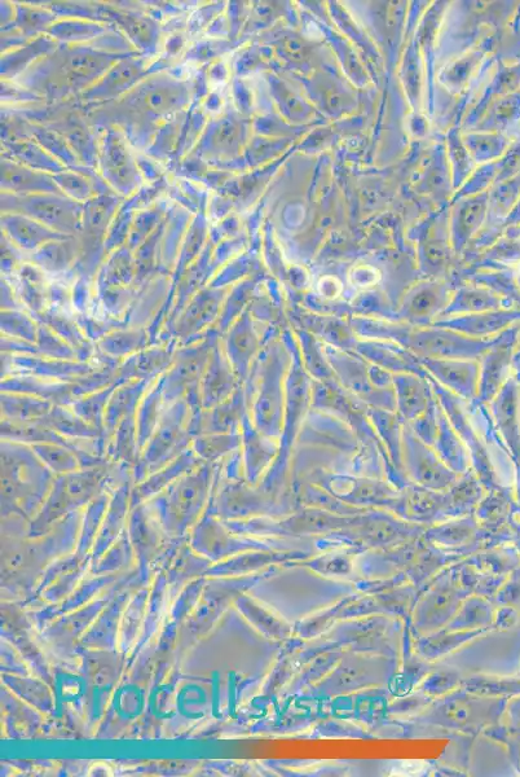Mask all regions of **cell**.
Masks as SVG:
<instances>
[{
	"mask_svg": "<svg viewBox=\"0 0 520 777\" xmlns=\"http://www.w3.org/2000/svg\"><path fill=\"white\" fill-rule=\"evenodd\" d=\"M363 335L394 338L403 348L413 351L418 359H478L497 340L475 338L445 327L390 326L360 323L354 327Z\"/></svg>",
	"mask_w": 520,
	"mask_h": 777,
	"instance_id": "1",
	"label": "cell"
},
{
	"mask_svg": "<svg viewBox=\"0 0 520 777\" xmlns=\"http://www.w3.org/2000/svg\"><path fill=\"white\" fill-rule=\"evenodd\" d=\"M2 212L26 215L66 236L74 234L83 225V205L56 193H3Z\"/></svg>",
	"mask_w": 520,
	"mask_h": 777,
	"instance_id": "2",
	"label": "cell"
},
{
	"mask_svg": "<svg viewBox=\"0 0 520 777\" xmlns=\"http://www.w3.org/2000/svg\"><path fill=\"white\" fill-rule=\"evenodd\" d=\"M189 96L187 83L167 76H154L143 79L125 96V102L136 111L166 117L187 107Z\"/></svg>",
	"mask_w": 520,
	"mask_h": 777,
	"instance_id": "3",
	"label": "cell"
},
{
	"mask_svg": "<svg viewBox=\"0 0 520 777\" xmlns=\"http://www.w3.org/2000/svg\"><path fill=\"white\" fill-rule=\"evenodd\" d=\"M60 76L65 89L87 91L122 59L118 54L98 51L90 47H74L60 56Z\"/></svg>",
	"mask_w": 520,
	"mask_h": 777,
	"instance_id": "4",
	"label": "cell"
},
{
	"mask_svg": "<svg viewBox=\"0 0 520 777\" xmlns=\"http://www.w3.org/2000/svg\"><path fill=\"white\" fill-rule=\"evenodd\" d=\"M404 454L409 473L421 485L443 489L456 480V472L443 462L438 452L412 432H405Z\"/></svg>",
	"mask_w": 520,
	"mask_h": 777,
	"instance_id": "5",
	"label": "cell"
},
{
	"mask_svg": "<svg viewBox=\"0 0 520 777\" xmlns=\"http://www.w3.org/2000/svg\"><path fill=\"white\" fill-rule=\"evenodd\" d=\"M101 173L114 190L129 195L138 188L140 175L125 140L114 130H109L103 142L100 157Z\"/></svg>",
	"mask_w": 520,
	"mask_h": 777,
	"instance_id": "6",
	"label": "cell"
},
{
	"mask_svg": "<svg viewBox=\"0 0 520 777\" xmlns=\"http://www.w3.org/2000/svg\"><path fill=\"white\" fill-rule=\"evenodd\" d=\"M420 362L445 388L465 399L478 397L480 366L477 359H420Z\"/></svg>",
	"mask_w": 520,
	"mask_h": 777,
	"instance_id": "7",
	"label": "cell"
},
{
	"mask_svg": "<svg viewBox=\"0 0 520 777\" xmlns=\"http://www.w3.org/2000/svg\"><path fill=\"white\" fill-rule=\"evenodd\" d=\"M145 67L143 61L135 57L123 56L113 68H110L103 78L90 90L85 92V99L91 102L120 98L129 94L143 81Z\"/></svg>",
	"mask_w": 520,
	"mask_h": 777,
	"instance_id": "8",
	"label": "cell"
},
{
	"mask_svg": "<svg viewBox=\"0 0 520 777\" xmlns=\"http://www.w3.org/2000/svg\"><path fill=\"white\" fill-rule=\"evenodd\" d=\"M2 190L3 193H12V195H33V193L64 195L57 187L52 174L30 169L20 162L11 160L2 161Z\"/></svg>",
	"mask_w": 520,
	"mask_h": 777,
	"instance_id": "9",
	"label": "cell"
},
{
	"mask_svg": "<svg viewBox=\"0 0 520 777\" xmlns=\"http://www.w3.org/2000/svg\"><path fill=\"white\" fill-rule=\"evenodd\" d=\"M395 388V407L405 419L420 421L429 416L431 398L429 386L416 373H399L392 379Z\"/></svg>",
	"mask_w": 520,
	"mask_h": 777,
	"instance_id": "10",
	"label": "cell"
},
{
	"mask_svg": "<svg viewBox=\"0 0 520 777\" xmlns=\"http://www.w3.org/2000/svg\"><path fill=\"white\" fill-rule=\"evenodd\" d=\"M2 228L13 243L24 249H37L68 239V236L51 230L35 219L17 213H3Z\"/></svg>",
	"mask_w": 520,
	"mask_h": 777,
	"instance_id": "11",
	"label": "cell"
},
{
	"mask_svg": "<svg viewBox=\"0 0 520 777\" xmlns=\"http://www.w3.org/2000/svg\"><path fill=\"white\" fill-rule=\"evenodd\" d=\"M444 309H448L447 293L438 285H426L407 298L403 306V318L412 326L425 327Z\"/></svg>",
	"mask_w": 520,
	"mask_h": 777,
	"instance_id": "12",
	"label": "cell"
},
{
	"mask_svg": "<svg viewBox=\"0 0 520 777\" xmlns=\"http://www.w3.org/2000/svg\"><path fill=\"white\" fill-rule=\"evenodd\" d=\"M242 140H244V126L232 118H223L209 127L202 140L201 151L209 157L229 160L239 153Z\"/></svg>",
	"mask_w": 520,
	"mask_h": 777,
	"instance_id": "13",
	"label": "cell"
},
{
	"mask_svg": "<svg viewBox=\"0 0 520 777\" xmlns=\"http://www.w3.org/2000/svg\"><path fill=\"white\" fill-rule=\"evenodd\" d=\"M509 346L495 345L484 354V363L480 367L479 394L484 401L491 399L501 388L510 353Z\"/></svg>",
	"mask_w": 520,
	"mask_h": 777,
	"instance_id": "14",
	"label": "cell"
},
{
	"mask_svg": "<svg viewBox=\"0 0 520 777\" xmlns=\"http://www.w3.org/2000/svg\"><path fill=\"white\" fill-rule=\"evenodd\" d=\"M56 42L50 35H39L32 42L26 43L13 50L11 54L4 55L2 59V76L15 77L16 74L29 67L39 57L47 56L55 51Z\"/></svg>",
	"mask_w": 520,
	"mask_h": 777,
	"instance_id": "15",
	"label": "cell"
},
{
	"mask_svg": "<svg viewBox=\"0 0 520 777\" xmlns=\"http://www.w3.org/2000/svg\"><path fill=\"white\" fill-rule=\"evenodd\" d=\"M434 441L436 442V446H438L436 452H438L440 458L443 459V462L447 464L453 472L465 469V451L462 449L460 438H458V434L455 433V430L449 427V424L443 415L436 416V434Z\"/></svg>",
	"mask_w": 520,
	"mask_h": 777,
	"instance_id": "16",
	"label": "cell"
},
{
	"mask_svg": "<svg viewBox=\"0 0 520 777\" xmlns=\"http://www.w3.org/2000/svg\"><path fill=\"white\" fill-rule=\"evenodd\" d=\"M10 149L13 157L20 160L17 162L28 166L30 169L44 171V173L48 174H56L65 170V166L57 161L39 143L35 144L30 142V140H21V142L10 144Z\"/></svg>",
	"mask_w": 520,
	"mask_h": 777,
	"instance_id": "17",
	"label": "cell"
},
{
	"mask_svg": "<svg viewBox=\"0 0 520 777\" xmlns=\"http://www.w3.org/2000/svg\"><path fill=\"white\" fill-rule=\"evenodd\" d=\"M107 32V26L96 21L82 20L78 17L56 21L48 30L50 37L64 42H88Z\"/></svg>",
	"mask_w": 520,
	"mask_h": 777,
	"instance_id": "18",
	"label": "cell"
},
{
	"mask_svg": "<svg viewBox=\"0 0 520 777\" xmlns=\"http://www.w3.org/2000/svg\"><path fill=\"white\" fill-rule=\"evenodd\" d=\"M116 16L117 23L125 29L131 41L143 50H153L158 38L157 25L152 20L141 16L122 15V13H113Z\"/></svg>",
	"mask_w": 520,
	"mask_h": 777,
	"instance_id": "19",
	"label": "cell"
},
{
	"mask_svg": "<svg viewBox=\"0 0 520 777\" xmlns=\"http://www.w3.org/2000/svg\"><path fill=\"white\" fill-rule=\"evenodd\" d=\"M17 28L25 37H37L42 32H48L57 21L56 13L42 8L19 6L16 13ZM39 37V35H38Z\"/></svg>",
	"mask_w": 520,
	"mask_h": 777,
	"instance_id": "20",
	"label": "cell"
},
{
	"mask_svg": "<svg viewBox=\"0 0 520 777\" xmlns=\"http://www.w3.org/2000/svg\"><path fill=\"white\" fill-rule=\"evenodd\" d=\"M52 177H54L60 191L79 204L87 203L96 197L94 186L85 175L79 174L77 171L63 170L60 173L52 174Z\"/></svg>",
	"mask_w": 520,
	"mask_h": 777,
	"instance_id": "21",
	"label": "cell"
},
{
	"mask_svg": "<svg viewBox=\"0 0 520 777\" xmlns=\"http://www.w3.org/2000/svg\"><path fill=\"white\" fill-rule=\"evenodd\" d=\"M479 706H475L474 702L466 701H452L444 705L439 710L440 717L439 722L447 724V726L455 727H469L478 723L479 714L477 715Z\"/></svg>",
	"mask_w": 520,
	"mask_h": 777,
	"instance_id": "22",
	"label": "cell"
},
{
	"mask_svg": "<svg viewBox=\"0 0 520 777\" xmlns=\"http://www.w3.org/2000/svg\"><path fill=\"white\" fill-rule=\"evenodd\" d=\"M116 206V200L109 196L94 197L87 201L83 206V225H87L92 231L101 230L116 212Z\"/></svg>",
	"mask_w": 520,
	"mask_h": 777,
	"instance_id": "23",
	"label": "cell"
},
{
	"mask_svg": "<svg viewBox=\"0 0 520 777\" xmlns=\"http://www.w3.org/2000/svg\"><path fill=\"white\" fill-rule=\"evenodd\" d=\"M38 143L46 149L48 153L56 158L57 161L65 164H74L72 149L66 146L65 140L60 136L50 133V131L39 130L37 134Z\"/></svg>",
	"mask_w": 520,
	"mask_h": 777,
	"instance_id": "24",
	"label": "cell"
},
{
	"mask_svg": "<svg viewBox=\"0 0 520 777\" xmlns=\"http://www.w3.org/2000/svg\"><path fill=\"white\" fill-rule=\"evenodd\" d=\"M496 309V298L483 293H465L458 301V311H469L470 314L486 313Z\"/></svg>",
	"mask_w": 520,
	"mask_h": 777,
	"instance_id": "25",
	"label": "cell"
},
{
	"mask_svg": "<svg viewBox=\"0 0 520 777\" xmlns=\"http://www.w3.org/2000/svg\"><path fill=\"white\" fill-rule=\"evenodd\" d=\"M282 50L294 61H301L306 56V47L298 38H285L282 41Z\"/></svg>",
	"mask_w": 520,
	"mask_h": 777,
	"instance_id": "26",
	"label": "cell"
},
{
	"mask_svg": "<svg viewBox=\"0 0 520 777\" xmlns=\"http://www.w3.org/2000/svg\"><path fill=\"white\" fill-rule=\"evenodd\" d=\"M426 257L431 263H434V265H440V263H443L445 257H447V253H445L442 245L433 244L427 247Z\"/></svg>",
	"mask_w": 520,
	"mask_h": 777,
	"instance_id": "27",
	"label": "cell"
}]
</instances>
